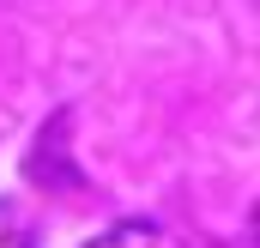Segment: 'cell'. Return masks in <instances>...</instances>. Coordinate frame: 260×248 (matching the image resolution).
Here are the masks:
<instances>
[{
    "mask_svg": "<svg viewBox=\"0 0 260 248\" xmlns=\"http://www.w3.org/2000/svg\"><path fill=\"white\" fill-rule=\"evenodd\" d=\"M85 248H182L170 230H157V224H145V218H127V224H115V230H103V236H91Z\"/></svg>",
    "mask_w": 260,
    "mask_h": 248,
    "instance_id": "1",
    "label": "cell"
},
{
    "mask_svg": "<svg viewBox=\"0 0 260 248\" xmlns=\"http://www.w3.org/2000/svg\"><path fill=\"white\" fill-rule=\"evenodd\" d=\"M0 248H37V242H30V230H24V218H18L6 200H0Z\"/></svg>",
    "mask_w": 260,
    "mask_h": 248,
    "instance_id": "2",
    "label": "cell"
}]
</instances>
